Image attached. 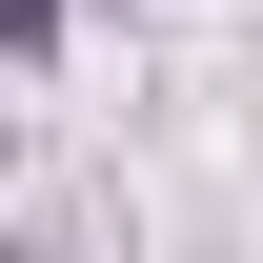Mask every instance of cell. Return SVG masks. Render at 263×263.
Returning <instances> with one entry per match:
<instances>
[{
  "label": "cell",
  "instance_id": "cell-1",
  "mask_svg": "<svg viewBox=\"0 0 263 263\" xmlns=\"http://www.w3.org/2000/svg\"><path fill=\"white\" fill-rule=\"evenodd\" d=\"M41 41H61V0H0V61H41Z\"/></svg>",
  "mask_w": 263,
  "mask_h": 263
}]
</instances>
